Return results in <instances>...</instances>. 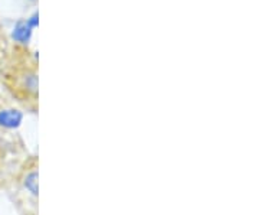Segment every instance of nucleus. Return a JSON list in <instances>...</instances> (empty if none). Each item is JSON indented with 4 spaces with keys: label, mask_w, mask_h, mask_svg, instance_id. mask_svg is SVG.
<instances>
[{
    "label": "nucleus",
    "mask_w": 259,
    "mask_h": 215,
    "mask_svg": "<svg viewBox=\"0 0 259 215\" xmlns=\"http://www.w3.org/2000/svg\"><path fill=\"white\" fill-rule=\"evenodd\" d=\"M22 113L18 110H3L0 112V126L6 129H15L22 123Z\"/></svg>",
    "instance_id": "nucleus-1"
},
{
    "label": "nucleus",
    "mask_w": 259,
    "mask_h": 215,
    "mask_svg": "<svg viewBox=\"0 0 259 215\" xmlns=\"http://www.w3.org/2000/svg\"><path fill=\"white\" fill-rule=\"evenodd\" d=\"M13 39L20 44H28L29 39L32 37V28L28 25V22H19L13 30Z\"/></svg>",
    "instance_id": "nucleus-2"
},
{
    "label": "nucleus",
    "mask_w": 259,
    "mask_h": 215,
    "mask_svg": "<svg viewBox=\"0 0 259 215\" xmlns=\"http://www.w3.org/2000/svg\"><path fill=\"white\" fill-rule=\"evenodd\" d=\"M25 187L26 189H29V192L32 194V195H37V172L36 170H33V172H30L26 179H25Z\"/></svg>",
    "instance_id": "nucleus-3"
}]
</instances>
